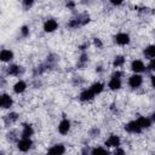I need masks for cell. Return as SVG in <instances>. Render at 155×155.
<instances>
[{"instance_id":"6da1fadb","label":"cell","mask_w":155,"mask_h":155,"mask_svg":"<svg viewBox=\"0 0 155 155\" xmlns=\"http://www.w3.org/2000/svg\"><path fill=\"white\" fill-rule=\"evenodd\" d=\"M121 76H122V73H121V71H119V70H116V71L111 75L110 80H109V82H108V87H109L110 90H113V91L120 90V88H121V86H122Z\"/></svg>"},{"instance_id":"7a4b0ae2","label":"cell","mask_w":155,"mask_h":155,"mask_svg":"<svg viewBox=\"0 0 155 155\" xmlns=\"http://www.w3.org/2000/svg\"><path fill=\"white\" fill-rule=\"evenodd\" d=\"M142 84H143V78L139 74H133L128 78V86L133 90L139 88L142 86Z\"/></svg>"},{"instance_id":"3957f363","label":"cell","mask_w":155,"mask_h":155,"mask_svg":"<svg viewBox=\"0 0 155 155\" xmlns=\"http://www.w3.org/2000/svg\"><path fill=\"white\" fill-rule=\"evenodd\" d=\"M31 145H33V140L30 138H21L18 142H17V148L19 151H23V153H27L28 150L31 149Z\"/></svg>"},{"instance_id":"277c9868","label":"cell","mask_w":155,"mask_h":155,"mask_svg":"<svg viewBox=\"0 0 155 155\" xmlns=\"http://www.w3.org/2000/svg\"><path fill=\"white\" fill-rule=\"evenodd\" d=\"M125 130H126L128 133L137 134V133H140L143 128L140 127V125L138 124V121H137V120H132V121H130L128 124H126V125H125Z\"/></svg>"},{"instance_id":"5b68a950","label":"cell","mask_w":155,"mask_h":155,"mask_svg":"<svg viewBox=\"0 0 155 155\" xmlns=\"http://www.w3.org/2000/svg\"><path fill=\"white\" fill-rule=\"evenodd\" d=\"M114 40H115V42L117 45L125 46V45H128L130 44V40L131 39H130V35L127 33H119V34H116L114 36Z\"/></svg>"},{"instance_id":"8992f818","label":"cell","mask_w":155,"mask_h":155,"mask_svg":"<svg viewBox=\"0 0 155 155\" xmlns=\"http://www.w3.org/2000/svg\"><path fill=\"white\" fill-rule=\"evenodd\" d=\"M12 104H13L12 97L10 94H7V93H2L1 97H0V105H1V108L2 109H8V108L12 107Z\"/></svg>"},{"instance_id":"52a82bcc","label":"cell","mask_w":155,"mask_h":155,"mask_svg":"<svg viewBox=\"0 0 155 155\" xmlns=\"http://www.w3.org/2000/svg\"><path fill=\"white\" fill-rule=\"evenodd\" d=\"M64 153H65V147L59 143V144L52 145L48 149V151L46 153V155H63Z\"/></svg>"},{"instance_id":"ba28073f","label":"cell","mask_w":155,"mask_h":155,"mask_svg":"<svg viewBox=\"0 0 155 155\" xmlns=\"http://www.w3.org/2000/svg\"><path fill=\"white\" fill-rule=\"evenodd\" d=\"M57 28H58V22L56 19H53V18H50V19L45 21V23H44V30L46 33H52Z\"/></svg>"},{"instance_id":"9c48e42d","label":"cell","mask_w":155,"mask_h":155,"mask_svg":"<svg viewBox=\"0 0 155 155\" xmlns=\"http://www.w3.org/2000/svg\"><path fill=\"white\" fill-rule=\"evenodd\" d=\"M121 140H120V137L116 136V134H111L109 136V138L105 140V145L109 147V148H119Z\"/></svg>"},{"instance_id":"30bf717a","label":"cell","mask_w":155,"mask_h":155,"mask_svg":"<svg viewBox=\"0 0 155 155\" xmlns=\"http://www.w3.org/2000/svg\"><path fill=\"white\" fill-rule=\"evenodd\" d=\"M69 131H70V121L68 119L61 120V122L58 124V132L61 134H67Z\"/></svg>"},{"instance_id":"8fae6325","label":"cell","mask_w":155,"mask_h":155,"mask_svg":"<svg viewBox=\"0 0 155 155\" xmlns=\"http://www.w3.org/2000/svg\"><path fill=\"white\" fill-rule=\"evenodd\" d=\"M23 71H24L23 68L19 67V65H17V64H11L7 68V74L11 75V76H19Z\"/></svg>"},{"instance_id":"7c38bea8","label":"cell","mask_w":155,"mask_h":155,"mask_svg":"<svg viewBox=\"0 0 155 155\" xmlns=\"http://www.w3.org/2000/svg\"><path fill=\"white\" fill-rule=\"evenodd\" d=\"M131 69H132L136 74H138V73H142V71L145 70V65H144V63H143L140 59H136V61H133V62L131 63Z\"/></svg>"},{"instance_id":"4fadbf2b","label":"cell","mask_w":155,"mask_h":155,"mask_svg":"<svg viewBox=\"0 0 155 155\" xmlns=\"http://www.w3.org/2000/svg\"><path fill=\"white\" fill-rule=\"evenodd\" d=\"M79 98H80V101H82V102H88V101H92V99L94 98V94H93V92H92L90 88H86V90H84V91L80 93Z\"/></svg>"},{"instance_id":"5bb4252c","label":"cell","mask_w":155,"mask_h":155,"mask_svg":"<svg viewBox=\"0 0 155 155\" xmlns=\"http://www.w3.org/2000/svg\"><path fill=\"white\" fill-rule=\"evenodd\" d=\"M0 59L2 62H10V61H12L13 59V52L11 50H6V48L1 50V52H0Z\"/></svg>"},{"instance_id":"9a60e30c","label":"cell","mask_w":155,"mask_h":155,"mask_svg":"<svg viewBox=\"0 0 155 155\" xmlns=\"http://www.w3.org/2000/svg\"><path fill=\"white\" fill-rule=\"evenodd\" d=\"M25 90H27V84H25V81H23V80H19V81H17V82L13 85V92L17 93V94L23 93Z\"/></svg>"},{"instance_id":"2e32d148","label":"cell","mask_w":155,"mask_h":155,"mask_svg":"<svg viewBox=\"0 0 155 155\" xmlns=\"http://www.w3.org/2000/svg\"><path fill=\"white\" fill-rule=\"evenodd\" d=\"M34 134V128L31 125L29 124H24L23 125V130H22V138H30Z\"/></svg>"},{"instance_id":"e0dca14e","label":"cell","mask_w":155,"mask_h":155,"mask_svg":"<svg viewBox=\"0 0 155 155\" xmlns=\"http://www.w3.org/2000/svg\"><path fill=\"white\" fill-rule=\"evenodd\" d=\"M90 90L93 92V94L96 96V94H99L103 90H104V85L102 84V82H93L91 86H90Z\"/></svg>"},{"instance_id":"ac0fdd59","label":"cell","mask_w":155,"mask_h":155,"mask_svg":"<svg viewBox=\"0 0 155 155\" xmlns=\"http://www.w3.org/2000/svg\"><path fill=\"white\" fill-rule=\"evenodd\" d=\"M143 53H144V56L147 58L154 59L155 58V45H149L148 47H145L144 51H143Z\"/></svg>"},{"instance_id":"d6986e66","label":"cell","mask_w":155,"mask_h":155,"mask_svg":"<svg viewBox=\"0 0 155 155\" xmlns=\"http://www.w3.org/2000/svg\"><path fill=\"white\" fill-rule=\"evenodd\" d=\"M137 121H138V124L140 125V127H142V128H149V127L151 126V120H150L149 117L139 116V117L137 119Z\"/></svg>"},{"instance_id":"ffe728a7","label":"cell","mask_w":155,"mask_h":155,"mask_svg":"<svg viewBox=\"0 0 155 155\" xmlns=\"http://www.w3.org/2000/svg\"><path fill=\"white\" fill-rule=\"evenodd\" d=\"M91 155H109V151L103 147H96L91 150Z\"/></svg>"},{"instance_id":"44dd1931","label":"cell","mask_w":155,"mask_h":155,"mask_svg":"<svg viewBox=\"0 0 155 155\" xmlns=\"http://www.w3.org/2000/svg\"><path fill=\"white\" fill-rule=\"evenodd\" d=\"M125 64V57L124 56H116L115 58H114V61H113V65L115 67V68H120V67H122Z\"/></svg>"},{"instance_id":"7402d4cb","label":"cell","mask_w":155,"mask_h":155,"mask_svg":"<svg viewBox=\"0 0 155 155\" xmlns=\"http://www.w3.org/2000/svg\"><path fill=\"white\" fill-rule=\"evenodd\" d=\"M87 61H88V56H87V53H82V54L80 56L79 61H78V67H79V68L85 67V64L87 63Z\"/></svg>"},{"instance_id":"603a6c76","label":"cell","mask_w":155,"mask_h":155,"mask_svg":"<svg viewBox=\"0 0 155 155\" xmlns=\"http://www.w3.org/2000/svg\"><path fill=\"white\" fill-rule=\"evenodd\" d=\"M68 27L71 28V29H76V28H79V27H81V24H80V22H79L78 18H73V19L69 21Z\"/></svg>"},{"instance_id":"cb8c5ba5","label":"cell","mask_w":155,"mask_h":155,"mask_svg":"<svg viewBox=\"0 0 155 155\" xmlns=\"http://www.w3.org/2000/svg\"><path fill=\"white\" fill-rule=\"evenodd\" d=\"M5 120L7 121V122H15V121H17L18 120V114L17 113H10L8 115H6V117H5Z\"/></svg>"},{"instance_id":"d4e9b609","label":"cell","mask_w":155,"mask_h":155,"mask_svg":"<svg viewBox=\"0 0 155 155\" xmlns=\"http://www.w3.org/2000/svg\"><path fill=\"white\" fill-rule=\"evenodd\" d=\"M21 34H22V36H24V38L29 36V28H28L27 25H23V27L21 28Z\"/></svg>"},{"instance_id":"484cf974","label":"cell","mask_w":155,"mask_h":155,"mask_svg":"<svg viewBox=\"0 0 155 155\" xmlns=\"http://www.w3.org/2000/svg\"><path fill=\"white\" fill-rule=\"evenodd\" d=\"M22 4H23V6H24V8H29V7L33 6L34 1H33V0H24Z\"/></svg>"},{"instance_id":"4316f807","label":"cell","mask_w":155,"mask_h":155,"mask_svg":"<svg viewBox=\"0 0 155 155\" xmlns=\"http://www.w3.org/2000/svg\"><path fill=\"white\" fill-rule=\"evenodd\" d=\"M113 155H125V150L121 149V148H115Z\"/></svg>"},{"instance_id":"83f0119b","label":"cell","mask_w":155,"mask_h":155,"mask_svg":"<svg viewBox=\"0 0 155 155\" xmlns=\"http://www.w3.org/2000/svg\"><path fill=\"white\" fill-rule=\"evenodd\" d=\"M90 134H91L92 137H96V136H98V134H99V130H98L97 127H93V128L90 131Z\"/></svg>"},{"instance_id":"f1b7e54d","label":"cell","mask_w":155,"mask_h":155,"mask_svg":"<svg viewBox=\"0 0 155 155\" xmlns=\"http://www.w3.org/2000/svg\"><path fill=\"white\" fill-rule=\"evenodd\" d=\"M93 44H94V46H97V47H102V46H103L102 41H101L98 38H94V39H93Z\"/></svg>"},{"instance_id":"f546056e","label":"cell","mask_w":155,"mask_h":155,"mask_svg":"<svg viewBox=\"0 0 155 155\" xmlns=\"http://www.w3.org/2000/svg\"><path fill=\"white\" fill-rule=\"evenodd\" d=\"M149 69H150L151 71H155V58L150 61V63H149Z\"/></svg>"},{"instance_id":"4dcf8cb0","label":"cell","mask_w":155,"mask_h":155,"mask_svg":"<svg viewBox=\"0 0 155 155\" xmlns=\"http://www.w3.org/2000/svg\"><path fill=\"white\" fill-rule=\"evenodd\" d=\"M7 138H8L10 140H16V139H17V137L15 136V132H11V133L8 132V133H7Z\"/></svg>"},{"instance_id":"1f68e13d","label":"cell","mask_w":155,"mask_h":155,"mask_svg":"<svg viewBox=\"0 0 155 155\" xmlns=\"http://www.w3.org/2000/svg\"><path fill=\"white\" fill-rule=\"evenodd\" d=\"M67 7H69V8H74V7H75V2H73V1L67 2Z\"/></svg>"},{"instance_id":"d6a6232c","label":"cell","mask_w":155,"mask_h":155,"mask_svg":"<svg viewBox=\"0 0 155 155\" xmlns=\"http://www.w3.org/2000/svg\"><path fill=\"white\" fill-rule=\"evenodd\" d=\"M150 82H151V86H153V88L155 90V75H153V76L150 78Z\"/></svg>"},{"instance_id":"836d02e7","label":"cell","mask_w":155,"mask_h":155,"mask_svg":"<svg viewBox=\"0 0 155 155\" xmlns=\"http://www.w3.org/2000/svg\"><path fill=\"white\" fill-rule=\"evenodd\" d=\"M111 4H113L114 6H119V5H121V4H122V1H114V0H113V1H111Z\"/></svg>"},{"instance_id":"e575fe53","label":"cell","mask_w":155,"mask_h":155,"mask_svg":"<svg viewBox=\"0 0 155 155\" xmlns=\"http://www.w3.org/2000/svg\"><path fill=\"white\" fill-rule=\"evenodd\" d=\"M151 120H153V121H154V122H155V113H154V114H153V115H151Z\"/></svg>"}]
</instances>
